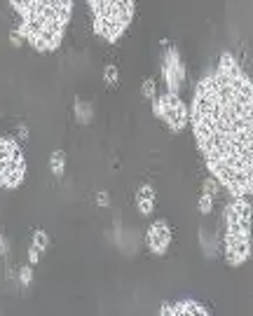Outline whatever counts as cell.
<instances>
[{"mask_svg":"<svg viewBox=\"0 0 253 316\" xmlns=\"http://www.w3.org/2000/svg\"><path fill=\"white\" fill-rule=\"evenodd\" d=\"M190 124L209 174L232 197L253 194V80L232 54L197 82Z\"/></svg>","mask_w":253,"mask_h":316,"instance_id":"obj_1","label":"cell"},{"mask_svg":"<svg viewBox=\"0 0 253 316\" xmlns=\"http://www.w3.org/2000/svg\"><path fill=\"white\" fill-rule=\"evenodd\" d=\"M19 14L21 38L38 52H54L73 17V0H10Z\"/></svg>","mask_w":253,"mask_h":316,"instance_id":"obj_2","label":"cell"},{"mask_svg":"<svg viewBox=\"0 0 253 316\" xmlns=\"http://www.w3.org/2000/svg\"><path fill=\"white\" fill-rule=\"evenodd\" d=\"M251 223L248 197H232L225 208V260L230 267H241L251 255Z\"/></svg>","mask_w":253,"mask_h":316,"instance_id":"obj_3","label":"cell"},{"mask_svg":"<svg viewBox=\"0 0 253 316\" xmlns=\"http://www.w3.org/2000/svg\"><path fill=\"white\" fill-rule=\"evenodd\" d=\"M94 33L106 42H117L134 19V0H89Z\"/></svg>","mask_w":253,"mask_h":316,"instance_id":"obj_4","label":"cell"},{"mask_svg":"<svg viewBox=\"0 0 253 316\" xmlns=\"http://www.w3.org/2000/svg\"><path fill=\"white\" fill-rule=\"evenodd\" d=\"M26 178V160L14 136L0 138V183L5 190H17Z\"/></svg>","mask_w":253,"mask_h":316,"instance_id":"obj_5","label":"cell"},{"mask_svg":"<svg viewBox=\"0 0 253 316\" xmlns=\"http://www.w3.org/2000/svg\"><path fill=\"white\" fill-rule=\"evenodd\" d=\"M153 113L174 134H181L185 129V124L190 122V110L185 108L181 96L174 94V91H167V94H160V96L153 98Z\"/></svg>","mask_w":253,"mask_h":316,"instance_id":"obj_6","label":"cell"},{"mask_svg":"<svg viewBox=\"0 0 253 316\" xmlns=\"http://www.w3.org/2000/svg\"><path fill=\"white\" fill-rule=\"evenodd\" d=\"M162 78L167 82V91H174V94L181 91L183 82H185V66H183L176 47H169L162 59Z\"/></svg>","mask_w":253,"mask_h":316,"instance_id":"obj_7","label":"cell"},{"mask_svg":"<svg viewBox=\"0 0 253 316\" xmlns=\"http://www.w3.org/2000/svg\"><path fill=\"white\" fill-rule=\"evenodd\" d=\"M145 244L155 255H164L169 251V244H171V227H169L167 220H155L153 225L148 227V234H145Z\"/></svg>","mask_w":253,"mask_h":316,"instance_id":"obj_8","label":"cell"},{"mask_svg":"<svg viewBox=\"0 0 253 316\" xmlns=\"http://www.w3.org/2000/svg\"><path fill=\"white\" fill-rule=\"evenodd\" d=\"M160 314H209L207 307H201L197 300H178L176 304L160 307Z\"/></svg>","mask_w":253,"mask_h":316,"instance_id":"obj_9","label":"cell"},{"mask_svg":"<svg viewBox=\"0 0 253 316\" xmlns=\"http://www.w3.org/2000/svg\"><path fill=\"white\" fill-rule=\"evenodd\" d=\"M136 201H138V213L141 216H150V213L155 211V190L150 185H141L136 194Z\"/></svg>","mask_w":253,"mask_h":316,"instance_id":"obj_10","label":"cell"},{"mask_svg":"<svg viewBox=\"0 0 253 316\" xmlns=\"http://www.w3.org/2000/svg\"><path fill=\"white\" fill-rule=\"evenodd\" d=\"M49 167H52V174L54 176H61L66 171V152L64 150H54L49 155Z\"/></svg>","mask_w":253,"mask_h":316,"instance_id":"obj_11","label":"cell"},{"mask_svg":"<svg viewBox=\"0 0 253 316\" xmlns=\"http://www.w3.org/2000/svg\"><path fill=\"white\" fill-rule=\"evenodd\" d=\"M75 117H78L80 124H89L91 122V103L75 101Z\"/></svg>","mask_w":253,"mask_h":316,"instance_id":"obj_12","label":"cell"},{"mask_svg":"<svg viewBox=\"0 0 253 316\" xmlns=\"http://www.w3.org/2000/svg\"><path fill=\"white\" fill-rule=\"evenodd\" d=\"M104 80L111 84V87H115V84L120 82V71H117L115 64H108V66L104 68Z\"/></svg>","mask_w":253,"mask_h":316,"instance_id":"obj_13","label":"cell"},{"mask_svg":"<svg viewBox=\"0 0 253 316\" xmlns=\"http://www.w3.org/2000/svg\"><path fill=\"white\" fill-rule=\"evenodd\" d=\"M33 246H38L40 251H47V246H49V237H47V232L35 230V232H33Z\"/></svg>","mask_w":253,"mask_h":316,"instance_id":"obj_14","label":"cell"},{"mask_svg":"<svg viewBox=\"0 0 253 316\" xmlns=\"http://www.w3.org/2000/svg\"><path fill=\"white\" fill-rule=\"evenodd\" d=\"M141 94L145 98H148V101H153V98H155V80L153 78H148V80H143V84H141Z\"/></svg>","mask_w":253,"mask_h":316,"instance_id":"obj_15","label":"cell"},{"mask_svg":"<svg viewBox=\"0 0 253 316\" xmlns=\"http://www.w3.org/2000/svg\"><path fill=\"white\" fill-rule=\"evenodd\" d=\"M211 208H214V194L201 192V197H199V211L201 213H211Z\"/></svg>","mask_w":253,"mask_h":316,"instance_id":"obj_16","label":"cell"},{"mask_svg":"<svg viewBox=\"0 0 253 316\" xmlns=\"http://www.w3.org/2000/svg\"><path fill=\"white\" fill-rule=\"evenodd\" d=\"M19 281L24 286H28L33 281V272H31V267H21L19 270Z\"/></svg>","mask_w":253,"mask_h":316,"instance_id":"obj_17","label":"cell"},{"mask_svg":"<svg viewBox=\"0 0 253 316\" xmlns=\"http://www.w3.org/2000/svg\"><path fill=\"white\" fill-rule=\"evenodd\" d=\"M38 258H40V248L38 246H31V248H28V260H31V262H38Z\"/></svg>","mask_w":253,"mask_h":316,"instance_id":"obj_18","label":"cell"},{"mask_svg":"<svg viewBox=\"0 0 253 316\" xmlns=\"http://www.w3.org/2000/svg\"><path fill=\"white\" fill-rule=\"evenodd\" d=\"M96 201L101 204V206H108V204H111V197H108V192H98L96 194Z\"/></svg>","mask_w":253,"mask_h":316,"instance_id":"obj_19","label":"cell"},{"mask_svg":"<svg viewBox=\"0 0 253 316\" xmlns=\"http://www.w3.org/2000/svg\"><path fill=\"white\" fill-rule=\"evenodd\" d=\"M0 244H3V246H0V248H3V255H7V237L0 239Z\"/></svg>","mask_w":253,"mask_h":316,"instance_id":"obj_20","label":"cell"}]
</instances>
